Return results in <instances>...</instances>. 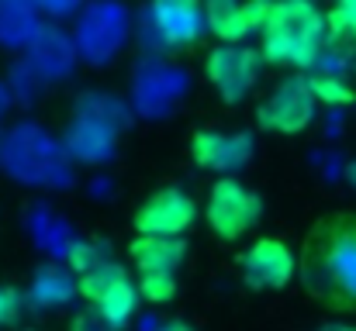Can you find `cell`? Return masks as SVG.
Returning <instances> with one entry per match:
<instances>
[{"label":"cell","mask_w":356,"mask_h":331,"mask_svg":"<svg viewBox=\"0 0 356 331\" xmlns=\"http://www.w3.org/2000/svg\"><path fill=\"white\" fill-rule=\"evenodd\" d=\"M298 280L329 311L356 314V214L318 218L298 252Z\"/></svg>","instance_id":"1"},{"label":"cell","mask_w":356,"mask_h":331,"mask_svg":"<svg viewBox=\"0 0 356 331\" xmlns=\"http://www.w3.org/2000/svg\"><path fill=\"white\" fill-rule=\"evenodd\" d=\"M329 42V21L315 0H273L259 31V56L270 66L308 69Z\"/></svg>","instance_id":"2"},{"label":"cell","mask_w":356,"mask_h":331,"mask_svg":"<svg viewBox=\"0 0 356 331\" xmlns=\"http://www.w3.org/2000/svg\"><path fill=\"white\" fill-rule=\"evenodd\" d=\"M315 108L318 101L312 94V83L305 76H287L259 101L256 124L273 135H301L315 121Z\"/></svg>","instance_id":"3"},{"label":"cell","mask_w":356,"mask_h":331,"mask_svg":"<svg viewBox=\"0 0 356 331\" xmlns=\"http://www.w3.org/2000/svg\"><path fill=\"white\" fill-rule=\"evenodd\" d=\"M204 218L211 224V231L225 241L242 238L252 224H259L263 218V201L259 194H252L245 183H238L236 176H222L204 204Z\"/></svg>","instance_id":"4"},{"label":"cell","mask_w":356,"mask_h":331,"mask_svg":"<svg viewBox=\"0 0 356 331\" xmlns=\"http://www.w3.org/2000/svg\"><path fill=\"white\" fill-rule=\"evenodd\" d=\"M259 66H263L259 49L222 42L218 49L208 52L204 73H208L215 94H218L225 104H242V101L249 97V90L256 87V80H259Z\"/></svg>","instance_id":"5"},{"label":"cell","mask_w":356,"mask_h":331,"mask_svg":"<svg viewBox=\"0 0 356 331\" xmlns=\"http://www.w3.org/2000/svg\"><path fill=\"white\" fill-rule=\"evenodd\" d=\"M238 269L252 290H284L298 276V255L280 238H259L238 255Z\"/></svg>","instance_id":"6"},{"label":"cell","mask_w":356,"mask_h":331,"mask_svg":"<svg viewBox=\"0 0 356 331\" xmlns=\"http://www.w3.org/2000/svg\"><path fill=\"white\" fill-rule=\"evenodd\" d=\"M145 21H149V31L159 38V45H170V49L197 42L201 31L208 28L204 0H149Z\"/></svg>","instance_id":"7"},{"label":"cell","mask_w":356,"mask_h":331,"mask_svg":"<svg viewBox=\"0 0 356 331\" xmlns=\"http://www.w3.org/2000/svg\"><path fill=\"white\" fill-rule=\"evenodd\" d=\"M197 221V204L177 190L163 187L145 197V204L135 211V231L138 235H163V238H180L191 224Z\"/></svg>","instance_id":"8"},{"label":"cell","mask_w":356,"mask_h":331,"mask_svg":"<svg viewBox=\"0 0 356 331\" xmlns=\"http://www.w3.org/2000/svg\"><path fill=\"white\" fill-rule=\"evenodd\" d=\"M191 155L201 169L211 173H236L252 159V135L245 131H197L191 138Z\"/></svg>","instance_id":"9"},{"label":"cell","mask_w":356,"mask_h":331,"mask_svg":"<svg viewBox=\"0 0 356 331\" xmlns=\"http://www.w3.org/2000/svg\"><path fill=\"white\" fill-rule=\"evenodd\" d=\"M131 266L138 269V276L145 273H177L187 259V245L184 238H163V235H138L128 245Z\"/></svg>","instance_id":"10"},{"label":"cell","mask_w":356,"mask_h":331,"mask_svg":"<svg viewBox=\"0 0 356 331\" xmlns=\"http://www.w3.org/2000/svg\"><path fill=\"white\" fill-rule=\"evenodd\" d=\"M270 7H273V0H238L218 24H211V31L229 45H242L252 31H263Z\"/></svg>","instance_id":"11"},{"label":"cell","mask_w":356,"mask_h":331,"mask_svg":"<svg viewBox=\"0 0 356 331\" xmlns=\"http://www.w3.org/2000/svg\"><path fill=\"white\" fill-rule=\"evenodd\" d=\"M138 283H131V276H121L118 283L94 304L97 307V314H101V321L108 325V328H124L128 321H131V314H135V307H138Z\"/></svg>","instance_id":"12"},{"label":"cell","mask_w":356,"mask_h":331,"mask_svg":"<svg viewBox=\"0 0 356 331\" xmlns=\"http://www.w3.org/2000/svg\"><path fill=\"white\" fill-rule=\"evenodd\" d=\"M121 276H128L124 273V266H118V262H101L97 269H87V273H80V294L90 300V304H97L115 283H118Z\"/></svg>","instance_id":"13"},{"label":"cell","mask_w":356,"mask_h":331,"mask_svg":"<svg viewBox=\"0 0 356 331\" xmlns=\"http://www.w3.org/2000/svg\"><path fill=\"white\" fill-rule=\"evenodd\" d=\"M308 83H312V94H315L318 104L346 108V104H353L356 101L353 87H350L346 80H339V76H308Z\"/></svg>","instance_id":"14"},{"label":"cell","mask_w":356,"mask_h":331,"mask_svg":"<svg viewBox=\"0 0 356 331\" xmlns=\"http://www.w3.org/2000/svg\"><path fill=\"white\" fill-rule=\"evenodd\" d=\"M329 38L332 42H356V0H336V7L325 14Z\"/></svg>","instance_id":"15"},{"label":"cell","mask_w":356,"mask_h":331,"mask_svg":"<svg viewBox=\"0 0 356 331\" xmlns=\"http://www.w3.org/2000/svg\"><path fill=\"white\" fill-rule=\"evenodd\" d=\"M138 294L149 304H170L177 297V276L173 273H145V276H138Z\"/></svg>","instance_id":"16"},{"label":"cell","mask_w":356,"mask_h":331,"mask_svg":"<svg viewBox=\"0 0 356 331\" xmlns=\"http://www.w3.org/2000/svg\"><path fill=\"white\" fill-rule=\"evenodd\" d=\"M21 314V297L10 287H0V325H14Z\"/></svg>","instance_id":"17"},{"label":"cell","mask_w":356,"mask_h":331,"mask_svg":"<svg viewBox=\"0 0 356 331\" xmlns=\"http://www.w3.org/2000/svg\"><path fill=\"white\" fill-rule=\"evenodd\" d=\"M101 262H108L94 245H76V252H73V266L80 269V273H87V269H97Z\"/></svg>","instance_id":"18"},{"label":"cell","mask_w":356,"mask_h":331,"mask_svg":"<svg viewBox=\"0 0 356 331\" xmlns=\"http://www.w3.org/2000/svg\"><path fill=\"white\" fill-rule=\"evenodd\" d=\"M159 331H194V328H191L187 321H170V325H163Z\"/></svg>","instance_id":"19"},{"label":"cell","mask_w":356,"mask_h":331,"mask_svg":"<svg viewBox=\"0 0 356 331\" xmlns=\"http://www.w3.org/2000/svg\"><path fill=\"white\" fill-rule=\"evenodd\" d=\"M346 180H350V187H356V162L346 166Z\"/></svg>","instance_id":"20"},{"label":"cell","mask_w":356,"mask_h":331,"mask_svg":"<svg viewBox=\"0 0 356 331\" xmlns=\"http://www.w3.org/2000/svg\"><path fill=\"white\" fill-rule=\"evenodd\" d=\"M325 331H356L353 325H332V328H325Z\"/></svg>","instance_id":"21"}]
</instances>
